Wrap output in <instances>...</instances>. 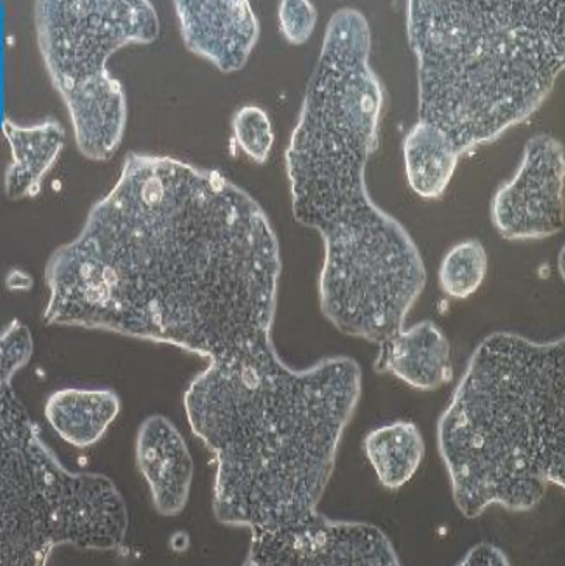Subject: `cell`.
Instances as JSON below:
<instances>
[{"label": "cell", "mask_w": 565, "mask_h": 566, "mask_svg": "<svg viewBox=\"0 0 565 566\" xmlns=\"http://www.w3.org/2000/svg\"><path fill=\"white\" fill-rule=\"evenodd\" d=\"M282 262L259 202L217 170L128 153L45 265L44 323L206 359L271 342Z\"/></svg>", "instance_id": "cell-1"}, {"label": "cell", "mask_w": 565, "mask_h": 566, "mask_svg": "<svg viewBox=\"0 0 565 566\" xmlns=\"http://www.w3.org/2000/svg\"><path fill=\"white\" fill-rule=\"evenodd\" d=\"M369 60L368 19L350 7L335 11L285 150V170L293 217L324 243L321 313L343 335L379 346L402 331L427 271L410 233L366 186L385 103Z\"/></svg>", "instance_id": "cell-2"}, {"label": "cell", "mask_w": 565, "mask_h": 566, "mask_svg": "<svg viewBox=\"0 0 565 566\" xmlns=\"http://www.w3.org/2000/svg\"><path fill=\"white\" fill-rule=\"evenodd\" d=\"M362 377L354 358L331 357L248 384L197 375L187 386V420L216 459L213 515L250 530L247 564L326 516L321 499Z\"/></svg>", "instance_id": "cell-3"}, {"label": "cell", "mask_w": 565, "mask_h": 566, "mask_svg": "<svg viewBox=\"0 0 565 566\" xmlns=\"http://www.w3.org/2000/svg\"><path fill=\"white\" fill-rule=\"evenodd\" d=\"M419 120L460 155L492 144L544 105L565 66L563 0H411Z\"/></svg>", "instance_id": "cell-4"}, {"label": "cell", "mask_w": 565, "mask_h": 566, "mask_svg": "<svg viewBox=\"0 0 565 566\" xmlns=\"http://www.w3.org/2000/svg\"><path fill=\"white\" fill-rule=\"evenodd\" d=\"M453 501L473 520L529 512L565 480V342L495 332L473 350L438 420Z\"/></svg>", "instance_id": "cell-5"}, {"label": "cell", "mask_w": 565, "mask_h": 566, "mask_svg": "<svg viewBox=\"0 0 565 566\" xmlns=\"http://www.w3.org/2000/svg\"><path fill=\"white\" fill-rule=\"evenodd\" d=\"M2 565L43 566L59 546L125 548L128 509L102 473H74L41 439L11 381H2Z\"/></svg>", "instance_id": "cell-6"}, {"label": "cell", "mask_w": 565, "mask_h": 566, "mask_svg": "<svg viewBox=\"0 0 565 566\" xmlns=\"http://www.w3.org/2000/svg\"><path fill=\"white\" fill-rule=\"evenodd\" d=\"M33 25L76 148L105 163L121 147L128 118L127 95L108 61L127 45L158 40V11L148 0H36Z\"/></svg>", "instance_id": "cell-7"}, {"label": "cell", "mask_w": 565, "mask_h": 566, "mask_svg": "<svg viewBox=\"0 0 565 566\" xmlns=\"http://www.w3.org/2000/svg\"><path fill=\"white\" fill-rule=\"evenodd\" d=\"M564 147L550 134L526 142L521 167L491 202V220L510 242L541 240L564 229Z\"/></svg>", "instance_id": "cell-8"}, {"label": "cell", "mask_w": 565, "mask_h": 566, "mask_svg": "<svg viewBox=\"0 0 565 566\" xmlns=\"http://www.w3.org/2000/svg\"><path fill=\"white\" fill-rule=\"evenodd\" d=\"M174 7L187 51L223 74L247 66L261 33L248 0H177Z\"/></svg>", "instance_id": "cell-9"}, {"label": "cell", "mask_w": 565, "mask_h": 566, "mask_svg": "<svg viewBox=\"0 0 565 566\" xmlns=\"http://www.w3.org/2000/svg\"><path fill=\"white\" fill-rule=\"evenodd\" d=\"M395 546L380 527L324 516L271 551L263 566H397Z\"/></svg>", "instance_id": "cell-10"}, {"label": "cell", "mask_w": 565, "mask_h": 566, "mask_svg": "<svg viewBox=\"0 0 565 566\" xmlns=\"http://www.w3.org/2000/svg\"><path fill=\"white\" fill-rule=\"evenodd\" d=\"M136 464L164 516L181 514L190 496L193 459L186 439L166 416L147 417L136 436Z\"/></svg>", "instance_id": "cell-11"}, {"label": "cell", "mask_w": 565, "mask_h": 566, "mask_svg": "<svg viewBox=\"0 0 565 566\" xmlns=\"http://www.w3.org/2000/svg\"><path fill=\"white\" fill-rule=\"evenodd\" d=\"M374 370L393 375L418 391H437L453 380L449 339L431 321L402 328L379 344Z\"/></svg>", "instance_id": "cell-12"}, {"label": "cell", "mask_w": 565, "mask_h": 566, "mask_svg": "<svg viewBox=\"0 0 565 566\" xmlns=\"http://www.w3.org/2000/svg\"><path fill=\"white\" fill-rule=\"evenodd\" d=\"M2 133L11 150V164L3 174V193L10 201L40 197L44 178L66 144L63 126L53 117L33 126H21L6 117Z\"/></svg>", "instance_id": "cell-13"}, {"label": "cell", "mask_w": 565, "mask_h": 566, "mask_svg": "<svg viewBox=\"0 0 565 566\" xmlns=\"http://www.w3.org/2000/svg\"><path fill=\"white\" fill-rule=\"evenodd\" d=\"M121 408L113 389H61L49 397L44 415L64 442L87 449L101 441Z\"/></svg>", "instance_id": "cell-14"}, {"label": "cell", "mask_w": 565, "mask_h": 566, "mask_svg": "<svg viewBox=\"0 0 565 566\" xmlns=\"http://www.w3.org/2000/svg\"><path fill=\"white\" fill-rule=\"evenodd\" d=\"M460 151L448 134L419 120L404 142V160L411 190L423 200H438L456 174Z\"/></svg>", "instance_id": "cell-15"}, {"label": "cell", "mask_w": 565, "mask_h": 566, "mask_svg": "<svg viewBox=\"0 0 565 566\" xmlns=\"http://www.w3.org/2000/svg\"><path fill=\"white\" fill-rule=\"evenodd\" d=\"M363 450L376 470L379 483L388 491H397L406 485L426 457L421 431L410 420H397L373 430L366 434Z\"/></svg>", "instance_id": "cell-16"}, {"label": "cell", "mask_w": 565, "mask_h": 566, "mask_svg": "<svg viewBox=\"0 0 565 566\" xmlns=\"http://www.w3.org/2000/svg\"><path fill=\"white\" fill-rule=\"evenodd\" d=\"M488 274V254L480 240L450 248L439 266V286L452 300H468L479 292Z\"/></svg>", "instance_id": "cell-17"}, {"label": "cell", "mask_w": 565, "mask_h": 566, "mask_svg": "<svg viewBox=\"0 0 565 566\" xmlns=\"http://www.w3.org/2000/svg\"><path fill=\"white\" fill-rule=\"evenodd\" d=\"M232 133L240 150L253 163H269L274 145L273 125L269 114L259 106H243L232 117Z\"/></svg>", "instance_id": "cell-18"}, {"label": "cell", "mask_w": 565, "mask_h": 566, "mask_svg": "<svg viewBox=\"0 0 565 566\" xmlns=\"http://www.w3.org/2000/svg\"><path fill=\"white\" fill-rule=\"evenodd\" d=\"M279 29L282 36L293 45H303L311 40L318 11L308 0H284L279 3Z\"/></svg>", "instance_id": "cell-19"}, {"label": "cell", "mask_w": 565, "mask_h": 566, "mask_svg": "<svg viewBox=\"0 0 565 566\" xmlns=\"http://www.w3.org/2000/svg\"><path fill=\"white\" fill-rule=\"evenodd\" d=\"M2 381L13 380L19 369L30 361L33 338L27 325L13 319L2 334Z\"/></svg>", "instance_id": "cell-20"}, {"label": "cell", "mask_w": 565, "mask_h": 566, "mask_svg": "<svg viewBox=\"0 0 565 566\" xmlns=\"http://www.w3.org/2000/svg\"><path fill=\"white\" fill-rule=\"evenodd\" d=\"M460 566H479V565H492V566H508L511 565L510 558L502 549L492 543L481 542L479 545L468 551L463 560L458 562Z\"/></svg>", "instance_id": "cell-21"}, {"label": "cell", "mask_w": 565, "mask_h": 566, "mask_svg": "<svg viewBox=\"0 0 565 566\" xmlns=\"http://www.w3.org/2000/svg\"><path fill=\"white\" fill-rule=\"evenodd\" d=\"M7 285L10 290H30L32 289V277L25 271L13 270V273L7 277Z\"/></svg>", "instance_id": "cell-22"}, {"label": "cell", "mask_w": 565, "mask_h": 566, "mask_svg": "<svg viewBox=\"0 0 565 566\" xmlns=\"http://www.w3.org/2000/svg\"><path fill=\"white\" fill-rule=\"evenodd\" d=\"M170 546L171 549L178 551V553H182V551L189 548V535L181 533V541H178V535L175 534L174 537H171Z\"/></svg>", "instance_id": "cell-23"}]
</instances>
